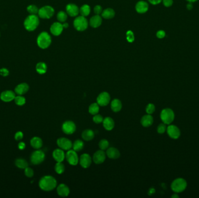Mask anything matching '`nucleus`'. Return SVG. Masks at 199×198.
Here are the masks:
<instances>
[{"label":"nucleus","instance_id":"nucleus-1","mask_svg":"<svg viewBox=\"0 0 199 198\" xmlns=\"http://www.w3.org/2000/svg\"><path fill=\"white\" fill-rule=\"evenodd\" d=\"M57 185V182L54 177L51 176L42 177L39 181V186L44 191H51L54 190Z\"/></svg>","mask_w":199,"mask_h":198},{"label":"nucleus","instance_id":"nucleus-2","mask_svg":"<svg viewBox=\"0 0 199 198\" xmlns=\"http://www.w3.org/2000/svg\"><path fill=\"white\" fill-rule=\"evenodd\" d=\"M39 25L38 17L36 15H30L24 21V26L26 30L32 31L36 29Z\"/></svg>","mask_w":199,"mask_h":198},{"label":"nucleus","instance_id":"nucleus-3","mask_svg":"<svg viewBox=\"0 0 199 198\" xmlns=\"http://www.w3.org/2000/svg\"><path fill=\"white\" fill-rule=\"evenodd\" d=\"M37 43L40 48L46 49L51 44V37L47 32H42L37 37Z\"/></svg>","mask_w":199,"mask_h":198},{"label":"nucleus","instance_id":"nucleus-4","mask_svg":"<svg viewBox=\"0 0 199 198\" xmlns=\"http://www.w3.org/2000/svg\"><path fill=\"white\" fill-rule=\"evenodd\" d=\"M187 187V182L182 178H177L171 184V189L175 193H180L185 191Z\"/></svg>","mask_w":199,"mask_h":198},{"label":"nucleus","instance_id":"nucleus-5","mask_svg":"<svg viewBox=\"0 0 199 198\" xmlns=\"http://www.w3.org/2000/svg\"><path fill=\"white\" fill-rule=\"evenodd\" d=\"M160 118L165 124H170L174 121L175 114L174 111L170 108H165L161 111Z\"/></svg>","mask_w":199,"mask_h":198},{"label":"nucleus","instance_id":"nucleus-6","mask_svg":"<svg viewBox=\"0 0 199 198\" xmlns=\"http://www.w3.org/2000/svg\"><path fill=\"white\" fill-rule=\"evenodd\" d=\"M75 28L78 31H84L87 28L88 22L85 17L83 16L78 17L75 19L73 22Z\"/></svg>","mask_w":199,"mask_h":198},{"label":"nucleus","instance_id":"nucleus-7","mask_svg":"<svg viewBox=\"0 0 199 198\" xmlns=\"http://www.w3.org/2000/svg\"><path fill=\"white\" fill-rule=\"evenodd\" d=\"M54 13V9L51 6H45L38 10V16L42 19H50Z\"/></svg>","mask_w":199,"mask_h":198},{"label":"nucleus","instance_id":"nucleus-8","mask_svg":"<svg viewBox=\"0 0 199 198\" xmlns=\"http://www.w3.org/2000/svg\"><path fill=\"white\" fill-rule=\"evenodd\" d=\"M44 159L45 153L41 150H37L33 152L30 157L31 162L35 165L42 163Z\"/></svg>","mask_w":199,"mask_h":198},{"label":"nucleus","instance_id":"nucleus-9","mask_svg":"<svg viewBox=\"0 0 199 198\" xmlns=\"http://www.w3.org/2000/svg\"><path fill=\"white\" fill-rule=\"evenodd\" d=\"M62 130L65 134L71 135L76 131V124L75 123L71 120L66 121L62 124Z\"/></svg>","mask_w":199,"mask_h":198},{"label":"nucleus","instance_id":"nucleus-10","mask_svg":"<svg viewBox=\"0 0 199 198\" xmlns=\"http://www.w3.org/2000/svg\"><path fill=\"white\" fill-rule=\"evenodd\" d=\"M65 157L69 164L72 166H76L79 162L78 155L76 151H74L73 149L68 150V152L66 153Z\"/></svg>","mask_w":199,"mask_h":198},{"label":"nucleus","instance_id":"nucleus-11","mask_svg":"<svg viewBox=\"0 0 199 198\" xmlns=\"http://www.w3.org/2000/svg\"><path fill=\"white\" fill-rule=\"evenodd\" d=\"M110 101V95L107 92L100 93L97 98V103L101 106L108 105Z\"/></svg>","mask_w":199,"mask_h":198},{"label":"nucleus","instance_id":"nucleus-12","mask_svg":"<svg viewBox=\"0 0 199 198\" xmlns=\"http://www.w3.org/2000/svg\"><path fill=\"white\" fill-rule=\"evenodd\" d=\"M57 143L59 148L65 151L70 150L72 147V141L65 137H61L57 139Z\"/></svg>","mask_w":199,"mask_h":198},{"label":"nucleus","instance_id":"nucleus-13","mask_svg":"<svg viewBox=\"0 0 199 198\" xmlns=\"http://www.w3.org/2000/svg\"><path fill=\"white\" fill-rule=\"evenodd\" d=\"M167 131L171 138L178 139L181 135V131L178 127L175 125H170L167 128Z\"/></svg>","mask_w":199,"mask_h":198},{"label":"nucleus","instance_id":"nucleus-14","mask_svg":"<svg viewBox=\"0 0 199 198\" xmlns=\"http://www.w3.org/2000/svg\"><path fill=\"white\" fill-rule=\"evenodd\" d=\"M92 157L87 153H83L79 158V163L81 166L84 169H87L92 164Z\"/></svg>","mask_w":199,"mask_h":198},{"label":"nucleus","instance_id":"nucleus-15","mask_svg":"<svg viewBox=\"0 0 199 198\" xmlns=\"http://www.w3.org/2000/svg\"><path fill=\"white\" fill-rule=\"evenodd\" d=\"M16 97L15 93L11 90H6L2 92L0 95V98L2 101L5 102H9L14 100Z\"/></svg>","mask_w":199,"mask_h":198},{"label":"nucleus","instance_id":"nucleus-16","mask_svg":"<svg viewBox=\"0 0 199 198\" xmlns=\"http://www.w3.org/2000/svg\"><path fill=\"white\" fill-rule=\"evenodd\" d=\"M106 159V153L102 150H99L95 152L93 156V162L97 164H102Z\"/></svg>","mask_w":199,"mask_h":198},{"label":"nucleus","instance_id":"nucleus-17","mask_svg":"<svg viewBox=\"0 0 199 198\" xmlns=\"http://www.w3.org/2000/svg\"><path fill=\"white\" fill-rule=\"evenodd\" d=\"M64 29L63 25L59 22L54 23L50 27V31L51 33L55 36H59L62 33Z\"/></svg>","mask_w":199,"mask_h":198},{"label":"nucleus","instance_id":"nucleus-18","mask_svg":"<svg viewBox=\"0 0 199 198\" xmlns=\"http://www.w3.org/2000/svg\"><path fill=\"white\" fill-rule=\"evenodd\" d=\"M57 194L61 197H67L69 195L70 190L68 186L64 184H61L57 188Z\"/></svg>","mask_w":199,"mask_h":198},{"label":"nucleus","instance_id":"nucleus-19","mask_svg":"<svg viewBox=\"0 0 199 198\" xmlns=\"http://www.w3.org/2000/svg\"><path fill=\"white\" fill-rule=\"evenodd\" d=\"M52 157L57 162H62L65 159V155L62 149H56L52 153Z\"/></svg>","mask_w":199,"mask_h":198},{"label":"nucleus","instance_id":"nucleus-20","mask_svg":"<svg viewBox=\"0 0 199 198\" xmlns=\"http://www.w3.org/2000/svg\"><path fill=\"white\" fill-rule=\"evenodd\" d=\"M106 155L111 159H117L120 157L121 153L118 149L114 147H110L107 149Z\"/></svg>","mask_w":199,"mask_h":198},{"label":"nucleus","instance_id":"nucleus-21","mask_svg":"<svg viewBox=\"0 0 199 198\" xmlns=\"http://www.w3.org/2000/svg\"><path fill=\"white\" fill-rule=\"evenodd\" d=\"M29 85L25 83H23L17 85V86L15 87V93L17 94V95H22L27 93L29 91Z\"/></svg>","mask_w":199,"mask_h":198},{"label":"nucleus","instance_id":"nucleus-22","mask_svg":"<svg viewBox=\"0 0 199 198\" xmlns=\"http://www.w3.org/2000/svg\"><path fill=\"white\" fill-rule=\"evenodd\" d=\"M153 122H154V120H153L152 116L149 114L143 116L140 120L141 124L144 127L151 126L153 123Z\"/></svg>","mask_w":199,"mask_h":198},{"label":"nucleus","instance_id":"nucleus-23","mask_svg":"<svg viewBox=\"0 0 199 198\" xmlns=\"http://www.w3.org/2000/svg\"><path fill=\"white\" fill-rule=\"evenodd\" d=\"M66 9L68 15L72 17H76L79 12V9L78 8V7L76 6V5L73 4L67 5Z\"/></svg>","mask_w":199,"mask_h":198},{"label":"nucleus","instance_id":"nucleus-24","mask_svg":"<svg viewBox=\"0 0 199 198\" xmlns=\"http://www.w3.org/2000/svg\"><path fill=\"white\" fill-rule=\"evenodd\" d=\"M148 5L146 2L140 1L136 5V10L138 13H144L148 11Z\"/></svg>","mask_w":199,"mask_h":198},{"label":"nucleus","instance_id":"nucleus-25","mask_svg":"<svg viewBox=\"0 0 199 198\" xmlns=\"http://www.w3.org/2000/svg\"><path fill=\"white\" fill-rule=\"evenodd\" d=\"M102 124L104 128L107 130H112L114 128V120L110 117H107L106 118H104Z\"/></svg>","mask_w":199,"mask_h":198},{"label":"nucleus","instance_id":"nucleus-26","mask_svg":"<svg viewBox=\"0 0 199 198\" xmlns=\"http://www.w3.org/2000/svg\"><path fill=\"white\" fill-rule=\"evenodd\" d=\"M122 104L121 101L118 99H113L111 103V110L114 112H118L122 109Z\"/></svg>","mask_w":199,"mask_h":198},{"label":"nucleus","instance_id":"nucleus-27","mask_svg":"<svg viewBox=\"0 0 199 198\" xmlns=\"http://www.w3.org/2000/svg\"><path fill=\"white\" fill-rule=\"evenodd\" d=\"M102 18L99 15H96L91 18L90 21V24L93 28H97L102 25Z\"/></svg>","mask_w":199,"mask_h":198},{"label":"nucleus","instance_id":"nucleus-28","mask_svg":"<svg viewBox=\"0 0 199 198\" xmlns=\"http://www.w3.org/2000/svg\"><path fill=\"white\" fill-rule=\"evenodd\" d=\"M30 145L34 149H39L42 147V139L38 137H34L30 140Z\"/></svg>","mask_w":199,"mask_h":198},{"label":"nucleus","instance_id":"nucleus-29","mask_svg":"<svg viewBox=\"0 0 199 198\" xmlns=\"http://www.w3.org/2000/svg\"><path fill=\"white\" fill-rule=\"evenodd\" d=\"M82 137L86 141H90L93 139L94 137V133L90 129H86L83 131L82 134Z\"/></svg>","mask_w":199,"mask_h":198},{"label":"nucleus","instance_id":"nucleus-30","mask_svg":"<svg viewBox=\"0 0 199 198\" xmlns=\"http://www.w3.org/2000/svg\"><path fill=\"white\" fill-rule=\"evenodd\" d=\"M85 144L81 139H77L73 143H72L73 149L76 152H79L84 148Z\"/></svg>","mask_w":199,"mask_h":198},{"label":"nucleus","instance_id":"nucleus-31","mask_svg":"<svg viewBox=\"0 0 199 198\" xmlns=\"http://www.w3.org/2000/svg\"><path fill=\"white\" fill-rule=\"evenodd\" d=\"M36 70L38 74L43 75L47 72V66L46 64L44 62H39L36 65Z\"/></svg>","mask_w":199,"mask_h":198},{"label":"nucleus","instance_id":"nucleus-32","mask_svg":"<svg viewBox=\"0 0 199 198\" xmlns=\"http://www.w3.org/2000/svg\"><path fill=\"white\" fill-rule=\"evenodd\" d=\"M114 11L111 8H107L105 9L102 12V17L106 19H110L114 17Z\"/></svg>","mask_w":199,"mask_h":198},{"label":"nucleus","instance_id":"nucleus-33","mask_svg":"<svg viewBox=\"0 0 199 198\" xmlns=\"http://www.w3.org/2000/svg\"><path fill=\"white\" fill-rule=\"evenodd\" d=\"M99 110H100V105L98 104L97 103H93L89 106V113L93 116L96 114L98 113Z\"/></svg>","mask_w":199,"mask_h":198},{"label":"nucleus","instance_id":"nucleus-34","mask_svg":"<svg viewBox=\"0 0 199 198\" xmlns=\"http://www.w3.org/2000/svg\"><path fill=\"white\" fill-rule=\"evenodd\" d=\"M15 165L19 169H25L28 167V163L25 159L19 158L15 160Z\"/></svg>","mask_w":199,"mask_h":198},{"label":"nucleus","instance_id":"nucleus-35","mask_svg":"<svg viewBox=\"0 0 199 198\" xmlns=\"http://www.w3.org/2000/svg\"><path fill=\"white\" fill-rule=\"evenodd\" d=\"M55 171L56 173L58 174H61L64 173L65 171V166L62 162H57L55 166Z\"/></svg>","mask_w":199,"mask_h":198},{"label":"nucleus","instance_id":"nucleus-36","mask_svg":"<svg viewBox=\"0 0 199 198\" xmlns=\"http://www.w3.org/2000/svg\"><path fill=\"white\" fill-rule=\"evenodd\" d=\"M81 15L83 17H87L90 12V8L88 5H83L80 9Z\"/></svg>","mask_w":199,"mask_h":198},{"label":"nucleus","instance_id":"nucleus-37","mask_svg":"<svg viewBox=\"0 0 199 198\" xmlns=\"http://www.w3.org/2000/svg\"><path fill=\"white\" fill-rule=\"evenodd\" d=\"M14 101L15 104L18 106L24 105L26 103L25 98L20 95L16 96L14 99Z\"/></svg>","mask_w":199,"mask_h":198},{"label":"nucleus","instance_id":"nucleus-38","mask_svg":"<svg viewBox=\"0 0 199 198\" xmlns=\"http://www.w3.org/2000/svg\"><path fill=\"white\" fill-rule=\"evenodd\" d=\"M109 145H110V143H109L108 141L106 139H102L98 143L99 147L100 148L101 150H102V151L107 149L109 147Z\"/></svg>","mask_w":199,"mask_h":198},{"label":"nucleus","instance_id":"nucleus-39","mask_svg":"<svg viewBox=\"0 0 199 198\" xmlns=\"http://www.w3.org/2000/svg\"><path fill=\"white\" fill-rule=\"evenodd\" d=\"M38 8L34 5H30L27 7V11L30 15H36L38 12Z\"/></svg>","mask_w":199,"mask_h":198},{"label":"nucleus","instance_id":"nucleus-40","mask_svg":"<svg viewBox=\"0 0 199 198\" xmlns=\"http://www.w3.org/2000/svg\"><path fill=\"white\" fill-rule=\"evenodd\" d=\"M57 19L60 22H64L67 19V14L64 11H60L57 15Z\"/></svg>","mask_w":199,"mask_h":198},{"label":"nucleus","instance_id":"nucleus-41","mask_svg":"<svg viewBox=\"0 0 199 198\" xmlns=\"http://www.w3.org/2000/svg\"><path fill=\"white\" fill-rule=\"evenodd\" d=\"M155 110H156V107L153 104H148L146 106V112L147 114H152L155 112Z\"/></svg>","mask_w":199,"mask_h":198},{"label":"nucleus","instance_id":"nucleus-42","mask_svg":"<svg viewBox=\"0 0 199 198\" xmlns=\"http://www.w3.org/2000/svg\"><path fill=\"white\" fill-rule=\"evenodd\" d=\"M103 120H104V118H103V117L102 116L101 114H96L94 115L93 120L94 122L95 123L100 124L101 123H102Z\"/></svg>","mask_w":199,"mask_h":198},{"label":"nucleus","instance_id":"nucleus-43","mask_svg":"<svg viewBox=\"0 0 199 198\" xmlns=\"http://www.w3.org/2000/svg\"><path fill=\"white\" fill-rule=\"evenodd\" d=\"M166 130H167V127H166V124L164 123L160 124L157 127V132L159 134H164Z\"/></svg>","mask_w":199,"mask_h":198},{"label":"nucleus","instance_id":"nucleus-44","mask_svg":"<svg viewBox=\"0 0 199 198\" xmlns=\"http://www.w3.org/2000/svg\"><path fill=\"white\" fill-rule=\"evenodd\" d=\"M127 41L129 42H133L135 40V36L133 31L131 30H129L127 32Z\"/></svg>","mask_w":199,"mask_h":198},{"label":"nucleus","instance_id":"nucleus-45","mask_svg":"<svg viewBox=\"0 0 199 198\" xmlns=\"http://www.w3.org/2000/svg\"><path fill=\"white\" fill-rule=\"evenodd\" d=\"M25 174L26 177L30 178L34 176V171L33 169H31L30 167H27L26 169H25Z\"/></svg>","mask_w":199,"mask_h":198},{"label":"nucleus","instance_id":"nucleus-46","mask_svg":"<svg viewBox=\"0 0 199 198\" xmlns=\"http://www.w3.org/2000/svg\"><path fill=\"white\" fill-rule=\"evenodd\" d=\"M23 134L21 131H17L15 135V139H16L17 141L21 140L23 138Z\"/></svg>","mask_w":199,"mask_h":198},{"label":"nucleus","instance_id":"nucleus-47","mask_svg":"<svg viewBox=\"0 0 199 198\" xmlns=\"http://www.w3.org/2000/svg\"><path fill=\"white\" fill-rule=\"evenodd\" d=\"M9 73V72L8 70L6 68H2L0 69V75L1 76L6 77L8 75Z\"/></svg>","mask_w":199,"mask_h":198},{"label":"nucleus","instance_id":"nucleus-48","mask_svg":"<svg viewBox=\"0 0 199 198\" xmlns=\"http://www.w3.org/2000/svg\"><path fill=\"white\" fill-rule=\"evenodd\" d=\"M102 11V7L100 5H97L94 8V12L96 15H100Z\"/></svg>","mask_w":199,"mask_h":198},{"label":"nucleus","instance_id":"nucleus-49","mask_svg":"<svg viewBox=\"0 0 199 198\" xmlns=\"http://www.w3.org/2000/svg\"><path fill=\"white\" fill-rule=\"evenodd\" d=\"M163 4L166 7H170L173 4V0H163Z\"/></svg>","mask_w":199,"mask_h":198},{"label":"nucleus","instance_id":"nucleus-50","mask_svg":"<svg viewBox=\"0 0 199 198\" xmlns=\"http://www.w3.org/2000/svg\"><path fill=\"white\" fill-rule=\"evenodd\" d=\"M165 36V31L163 30H160L157 33V37L158 38H163Z\"/></svg>","mask_w":199,"mask_h":198},{"label":"nucleus","instance_id":"nucleus-51","mask_svg":"<svg viewBox=\"0 0 199 198\" xmlns=\"http://www.w3.org/2000/svg\"><path fill=\"white\" fill-rule=\"evenodd\" d=\"M26 147V144L23 142H21L18 144V148L20 150H23Z\"/></svg>","mask_w":199,"mask_h":198},{"label":"nucleus","instance_id":"nucleus-52","mask_svg":"<svg viewBox=\"0 0 199 198\" xmlns=\"http://www.w3.org/2000/svg\"><path fill=\"white\" fill-rule=\"evenodd\" d=\"M148 1L152 4L157 5L160 3L162 0H148Z\"/></svg>","mask_w":199,"mask_h":198},{"label":"nucleus","instance_id":"nucleus-53","mask_svg":"<svg viewBox=\"0 0 199 198\" xmlns=\"http://www.w3.org/2000/svg\"><path fill=\"white\" fill-rule=\"evenodd\" d=\"M187 7L188 10H192V8H193V5L192 4V2H190L189 4L187 5Z\"/></svg>","mask_w":199,"mask_h":198},{"label":"nucleus","instance_id":"nucleus-54","mask_svg":"<svg viewBox=\"0 0 199 198\" xmlns=\"http://www.w3.org/2000/svg\"><path fill=\"white\" fill-rule=\"evenodd\" d=\"M171 197L173 198H179V196H178L177 194H174L173 195H172V196H171Z\"/></svg>","mask_w":199,"mask_h":198},{"label":"nucleus","instance_id":"nucleus-55","mask_svg":"<svg viewBox=\"0 0 199 198\" xmlns=\"http://www.w3.org/2000/svg\"><path fill=\"white\" fill-rule=\"evenodd\" d=\"M62 25H63L64 28H67V27H68V26H69L68 23H64V24H63Z\"/></svg>","mask_w":199,"mask_h":198},{"label":"nucleus","instance_id":"nucleus-56","mask_svg":"<svg viewBox=\"0 0 199 198\" xmlns=\"http://www.w3.org/2000/svg\"><path fill=\"white\" fill-rule=\"evenodd\" d=\"M187 1H188L190 2H195V1H196L197 0H187Z\"/></svg>","mask_w":199,"mask_h":198}]
</instances>
